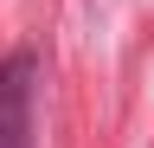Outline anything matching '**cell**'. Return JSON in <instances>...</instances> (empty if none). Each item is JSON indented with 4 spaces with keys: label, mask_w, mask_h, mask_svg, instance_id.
<instances>
[{
    "label": "cell",
    "mask_w": 154,
    "mask_h": 148,
    "mask_svg": "<svg viewBox=\"0 0 154 148\" xmlns=\"http://www.w3.org/2000/svg\"><path fill=\"white\" fill-rule=\"evenodd\" d=\"M32 52L0 58V148H32Z\"/></svg>",
    "instance_id": "1"
}]
</instances>
